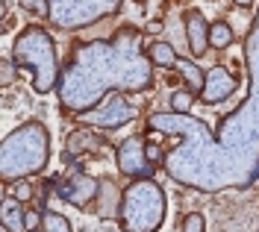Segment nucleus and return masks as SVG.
<instances>
[{
  "mask_svg": "<svg viewBox=\"0 0 259 232\" xmlns=\"http://www.w3.org/2000/svg\"><path fill=\"white\" fill-rule=\"evenodd\" d=\"M21 6H24L27 12H32V15H38V18L50 15V3L48 0H21Z\"/></svg>",
  "mask_w": 259,
  "mask_h": 232,
  "instance_id": "dca6fc26",
  "label": "nucleus"
},
{
  "mask_svg": "<svg viewBox=\"0 0 259 232\" xmlns=\"http://www.w3.org/2000/svg\"><path fill=\"white\" fill-rule=\"evenodd\" d=\"M12 197H18L21 203H27V200L32 197V188H30L27 183H18L15 188H12Z\"/></svg>",
  "mask_w": 259,
  "mask_h": 232,
  "instance_id": "6ab92c4d",
  "label": "nucleus"
},
{
  "mask_svg": "<svg viewBox=\"0 0 259 232\" xmlns=\"http://www.w3.org/2000/svg\"><path fill=\"white\" fill-rule=\"evenodd\" d=\"M100 147H103V138L95 133H89V130H77V133H71V138H68V153L71 156H77L82 150H100Z\"/></svg>",
  "mask_w": 259,
  "mask_h": 232,
  "instance_id": "9b49d317",
  "label": "nucleus"
},
{
  "mask_svg": "<svg viewBox=\"0 0 259 232\" xmlns=\"http://www.w3.org/2000/svg\"><path fill=\"white\" fill-rule=\"evenodd\" d=\"M233 3H236V6H250L253 0H233Z\"/></svg>",
  "mask_w": 259,
  "mask_h": 232,
  "instance_id": "4be33fe9",
  "label": "nucleus"
},
{
  "mask_svg": "<svg viewBox=\"0 0 259 232\" xmlns=\"http://www.w3.org/2000/svg\"><path fill=\"white\" fill-rule=\"evenodd\" d=\"M183 232H203V215L192 212V215L183 220Z\"/></svg>",
  "mask_w": 259,
  "mask_h": 232,
  "instance_id": "f3484780",
  "label": "nucleus"
},
{
  "mask_svg": "<svg viewBox=\"0 0 259 232\" xmlns=\"http://www.w3.org/2000/svg\"><path fill=\"white\" fill-rule=\"evenodd\" d=\"M0 223L6 232H27V212L18 197H3L0 206Z\"/></svg>",
  "mask_w": 259,
  "mask_h": 232,
  "instance_id": "1a4fd4ad",
  "label": "nucleus"
},
{
  "mask_svg": "<svg viewBox=\"0 0 259 232\" xmlns=\"http://www.w3.org/2000/svg\"><path fill=\"white\" fill-rule=\"evenodd\" d=\"M27 232H45V229H27Z\"/></svg>",
  "mask_w": 259,
  "mask_h": 232,
  "instance_id": "5701e85b",
  "label": "nucleus"
},
{
  "mask_svg": "<svg viewBox=\"0 0 259 232\" xmlns=\"http://www.w3.org/2000/svg\"><path fill=\"white\" fill-rule=\"evenodd\" d=\"M177 74L186 80V88H189L192 94H200V91H203V85H206V74L194 65V62L177 59Z\"/></svg>",
  "mask_w": 259,
  "mask_h": 232,
  "instance_id": "9d476101",
  "label": "nucleus"
},
{
  "mask_svg": "<svg viewBox=\"0 0 259 232\" xmlns=\"http://www.w3.org/2000/svg\"><path fill=\"white\" fill-rule=\"evenodd\" d=\"M165 220V194L153 180H136L121 200V223L127 232H156Z\"/></svg>",
  "mask_w": 259,
  "mask_h": 232,
  "instance_id": "7ed1b4c3",
  "label": "nucleus"
},
{
  "mask_svg": "<svg viewBox=\"0 0 259 232\" xmlns=\"http://www.w3.org/2000/svg\"><path fill=\"white\" fill-rule=\"evenodd\" d=\"M186 38H189V50L194 56H203L209 47V24L197 9L186 12Z\"/></svg>",
  "mask_w": 259,
  "mask_h": 232,
  "instance_id": "6e6552de",
  "label": "nucleus"
},
{
  "mask_svg": "<svg viewBox=\"0 0 259 232\" xmlns=\"http://www.w3.org/2000/svg\"><path fill=\"white\" fill-rule=\"evenodd\" d=\"M236 91V77L227 71V68H212L206 71V85H203V91H200V100L203 103H221L227 100L230 94Z\"/></svg>",
  "mask_w": 259,
  "mask_h": 232,
  "instance_id": "39448f33",
  "label": "nucleus"
},
{
  "mask_svg": "<svg viewBox=\"0 0 259 232\" xmlns=\"http://www.w3.org/2000/svg\"><path fill=\"white\" fill-rule=\"evenodd\" d=\"M147 56H150V62L153 65H162V68H177V50L171 47L168 41H153L150 47H147Z\"/></svg>",
  "mask_w": 259,
  "mask_h": 232,
  "instance_id": "f8f14e48",
  "label": "nucleus"
},
{
  "mask_svg": "<svg viewBox=\"0 0 259 232\" xmlns=\"http://www.w3.org/2000/svg\"><path fill=\"white\" fill-rule=\"evenodd\" d=\"M45 232H71V223L59 212H45Z\"/></svg>",
  "mask_w": 259,
  "mask_h": 232,
  "instance_id": "4468645a",
  "label": "nucleus"
},
{
  "mask_svg": "<svg viewBox=\"0 0 259 232\" xmlns=\"http://www.w3.org/2000/svg\"><path fill=\"white\" fill-rule=\"evenodd\" d=\"M192 103H194V94L189 88H180V91L171 94V109H174V112H189Z\"/></svg>",
  "mask_w": 259,
  "mask_h": 232,
  "instance_id": "2eb2a0df",
  "label": "nucleus"
},
{
  "mask_svg": "<svg viewBox=\"0 0 259 232\" xmlns=\"http://www.w3.org/2000/svg\"><path fill=\"white\" fill-rule=\"evenodd\" d=\"M118 170L121 173H127L133 180H147L150 177V159H147V147L142 138H127V141H121V147H118Z\"/></svg>",
  "mask_w": 259,
  "mask_h": 232,
  "instance_id": "20e7f679",
  "label": "nucleus"
},
{
  "mask_svg": "<svg viewBox=\"0 0 259 232\" xmlns=\"http://www.w3.org/2000/svg\"><path fill=\"white\" fill-rule=\"evenodd\" d=\"M48 153H50V144H48V130L41 124H24L21 130L9 135L3 141V180H18V177H30V173H38L45 162H48Z\"/></svg>",
  "mask_w": 259,
  "mask_h": 232,
  "instance_id": "f257e3e1",
  "label": "nucleus"
},
{
  "mask_svg": "<svg viewBox=\"0 0 259 232\" xmlns=\"http://www.w3.org/2000/svg\"><path fill=\"white\" fill-rule=\"evenodd\" d=\"M147 159H150V162L159 159V147H156V144H147Z\"/></svg>",
  "mask_w": 259,
  "mask_h": 232,
  "instance_id": "412c9836",
  "label": "nucleus"
},
{
  "mask_svg": "<svg viewBox=\"0 0 259 232\" xmlns=\"http://www.w3.org/2000/svg\"><path fill=\"white\" fill-rule=\"evenodd\" d=\"M12 59L21 71L32 74V85L38 94H48L56 85V74H59L56 71V47H53V38L41 27H27L18 35Z\"/></svg>",
  "mask_w": 259,
  "mask_h": 232,
  "instance_id": "f03ea898",
  "label": "nucleus"
},
{
  "mask_svg": "<svg viewBox=\"0 0 259 232\" xmlns=\"http://www.w3.org/2000/svg\"><path fill=\"white\" fill-rule=\"evenodd\" d=\"M230 44H233V27L224 24V21L209 24V47L224 50V47H230Z\"/></svg>",
  "mask_w": 259,
  "mask_h": 232,
  "instance_id": "ddd939ff",
  "label": "nucleus"
},
{
  "mask_svg": "<svg viewBox=\"0 0 259 232\" xmlns=\"http://www.w3.org/2000/svg\"><path fill=\"white\" fill-rule=\"evenodd\" d=\"M130 118H133V109H130L124 97L121 94H112V97L106 100V109H95V112H89V124H100V127H121V124H127Z\"/></svg>",
  "mask_w": 259,
  "mask_h": 232,
  "instance_id": "423d86ee",
  "label": "nucleus"
},
{
  "mask_svg": "<svg viewBox=\"0 0 259 232\" xmlns=\"http://www.w3.org/2000/svg\"><path fill=\"white\" fill-rule=\"evenodd\" d=\"M97 185H100L97 180L85 177V173H77L74 180H68V183L62 185V191H59V194H62L68 203H74V206H80V209H82V206H89V203L100 194V188H97Z\"/></svg>",
  "mask_w": 259,
  "mask_h": 232,
  "instance_id": "0eeeda50",
  "label": "nucleus"
},
{
  "mask_svg": "<svg viewBox=\"0 0 259 232\" xmlns=\"http://www.w3.org/2000/svg\"><path fill=\"white\" fill-rule=\"evenodd\" d=\"M41 223H45V215L41 212H27V229H41Z\"/></svg>",
  "mask_w": 259,
  "mask_h": 232,
  "instance_id": "aec40b11",
  "label": "nucleus"
},
{
  "mask_svg": "<svg viewBox=\"0 0 259 232\" xmlns=\"http://www.w3.org/2000/svg\"><path fill=\"white\" fill-rule=\"evenodd\" d=\"M15 80V59H3V74H0V83L9 85Z\"/></svg>",
  "mask_w": 259,
  "mask_h": 232,
  "instance_id": "a211bd4d",
  "label": "nucleus"
}]
</instances>
